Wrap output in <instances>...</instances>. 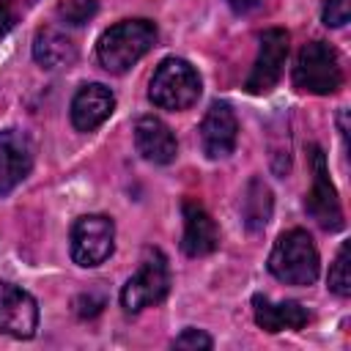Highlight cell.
<instances>
[{
	"label": "cell",
	"instance_id": "obj_19",
	"mask_svg": "<svg viewBox=\"0 0 351 351\" xmlns=\"http://www.w3.org/2000/svg\"><path fill=\"white\" fill-rule=\"evenodd\" d=\"M96 8H99L96 0H63L58 5V16L66 25H85L96 14Z\"/></svg>",
	"mask_w": 351,
	"mask_h": 351
},
{
	"label": "cell",
	"instance_id": "obj_2",
	"mask_svg": "<svg viewBox=\"0 0 351 351\" xmlns=\"http://www.w3.org/2000/svg\"><path fill=\"white\" fill-rule=\"evenodd\" d=\"M318 250L307 230H285L269 252V271L285 285H310L318 277Z\"/></svg>",
	"mask_w": 351,
	"mask_h": 351
},
{
	"label": "cell",
	"instance_id": "obj_15",
	"mask_svg": "<svg viewBox=\"0 0 351 351\" xmlns=\"http://www.w3.org/2000/svg\"><path fill=\"white\" fill-rule=\"evenodd\" d=\"M252 313L255 324L266 332H282V329H302L310 321V313L304 304L288 299V302H271L269 296L255 293L252 296Z\"/></svg>",
	"mask_w": 351,
	"mask_h": 351
},
{
	"label": "cell",
	"instance_id": "obj_3",
	"mask_svg": "<svg viewBox=\"0 0 351 351\" xmlns=\"http://www.w3.org/2000/svg\"><path fill=\"white\" fill-rule=\"evenodd\" d=\"M200 96V74L184 58H165L148 85V99L159 110H186Z\"/></svg>",
	"mask_w": 351,
	"mask_h": 351
},
{
	"label": "cell",
	"instance_id": "obj_6",
	"mask_svg": "<svg viewBox=\"0 0 351 351\" xmlns=\"http://www.w3.org/2000/svg\"><path fill=\"white\" fill-rule=\"evenodd\" d=\"M115 250V225L104 214H85L71 225V258L77 266H99Z\"/></svg>",
	"mask_w": 351,
	"mask_h": 351
},
{
	"label": "cell",
	"instance_id": "obj_14",
	"mask_svg": "<svg viewBox=\"0 0 351 351\" xmlns=\"http://www.w3.org/2000/svg\"><path fill=\"white\" fill-rule=\"evenodd\" d=\"M181 208H184V239H181V250L189 258L211 255L219 247L217 222L211 219V214L197 200H184Z\"/></svg>",
	"mask_w": 351,
	"mask_h": 351
},
{
	"label": "cell",
	"instance_id": "obj_21",
	"mask_svg": "<svg viewBox=\"0 0 351 351\" xmlns=\"http://www.w3.org/2000/svg\"><path fill=\"white\" fill-rule=\"evenodd\" d=\"M173 346H176V348H195V351H197V348H206V351H208V348L214 346V340H211L206 332H200V329H184V332L173 340Z\"/></svg>",
	"mask_w": 351,
	"mask_h": 351
},
{
	"label": "cell",
	"instance_id": "obj_4",
	"mask_svg": "<svg viewBox=\"0 0 351 351\" xmlns=\"http://www.w3.org/2000/svg\"><path fill=\"white\" fill-rule=\"evenodd\" d=\"M293 85L299 90L326 96L343 85V66L326 41H310L299 49L293 66Z\"/></svg>",
	"mask_w": 351,
	"mask_h": 351
},
{
	"label": "cell",
	"instance_id": "obj_18",
	"mask_svg": "<svg viewBox=\"0 0 351 351\" xmlns=\"http://www.w3.org/2000/svg\"><path fill=\"white\" fill-rule=\"evenodd\" d=\"M348 252H351V244L343 241L340 250H337V258H335V263L329 269V280L326 282H329V291L337 293V296H348L351 293V271H348L351 261H348Z\"/></svg>",
	"mask_w": 351,
	"mask_h": 351
},
{
	"label": "cell",
	"instance_id": "obj_5",
	"mask_svg": "<svg viewBox=\"0 0 351 351\" xmlns=\"http://www.w3.org/2000/svg\"><path fill=\"white\" fill-rule=\"evenodd\" d=\"M170 291V269L159 250H148L140 261V269L121 291V304L126 313H140L148 304H156Z\"/></svg>",
	"mask_w": 351,
	"mask_h": 351
},
{
	"label": "cell",
	"instance_id": "obj_13",
	"mask_svg": "<svg viewBox=\"0 0 351 351\" xmlns=\"http://www.w3.org/2000/svg\"><path fill=\"white\" fill-rule=\"evenodd\" d=\"M134 145H137V154L154 165H170L178 154L176 134L156 115H143L134 123Z\"/></svg>",
	"mask_w": 351,
	"mask_h": 351
},
{
	"label": "cell",
	"instance_id": "obj_16",
	"mask_svg": "<svg viewBox=\"0 0 351 351\" xmlns=\"http://www.w3.org/2000/svg\"><path fill=\"white\" fill-rule=\"evenodd\" d=\"M33 58L44 69H66L77 60V47L66 33L55 27H41L33 38Z\"/></svg>",
	"mask_w": 351,
	"mask_h": 351
},
{
	"label": "cell",
	"instance_id": "obj_17",
	"mask_svg": "<svg viewBox=\"0 0 351 351\" xmlns=\"http://www.w3.org/2000/svg\"><path fill=\"white\" fill-rule=\"evenodd\" d=\"M241 214H244V225L250 230L266 228V222L271 217V189L261 178H252L247 184V192L241 200Z\"/></svg>",
	"mask_w": 351,
	"mask_h": 351
},
{
	"label": "cell",
	"instance_id": "obj_7",
	"mask_svg": "<svg viewBox=\"0 0 351 351\" xmlns=\"http://www.w3.org/2000/svg\"><path fill=\"white\" fill-rule=\"evenodd\" d=\"M310 165H313V186L304 197V208L307 214L326 230H337L343 228V208L337 200V192L329 181V167H326V156L318 145L310 148Z\"/></svg>",
	"mask_w": 351,
	"mask_h": 351
},
{
	"label": "cell",
	"instance_id": "obj_20",
	"mask_svg": "<svg viewBox=\"0 0 351 351\" xmlns=\"http://www.w3.org/2000/svg\"><path fill=\"white\" fill-rule=\"evenodd\" d=\"M351 16V0H324V25L343 27Z\"/></svg>",
	"mask_w": 351,
	"mask_h": 351
},
{
	"label": "cell",
	"instance_id": "obj_10",
	"mask_svg": "<svg viewBox=\"0 0 351 351\" xmlns=\"http://www.w3.org/2000/svg\"><path fill=\"white\" fill-rule=\"evenodd\" d=\"M239 140V121L228 101H214L200 123V143L208 159H225L233 154Z\"/></svg>",
	"mask_w": 351,
	"mask_h": 351
},
{
	"label": "cell",
	"instance_id": "obj_23",
	"mask_svg": "<svg viewBox=\"0 0 351 351\" xmlns=\"http://www.w3.org/2000/svg\"><path fill=\"white\" fill-rule=\"evenodd\" d=\"M228 5H230L233 11H239V14H244V11H250L252 5H258V0H228Z\"/></svg>",
	"mask_w": 351,
	"mask_h": 351
},
{
	"label": "cell",
	"instance_id": "obj_11",
	"mask_svg": "<svg viewBox=\"0 0 351 351\" xmlns=\"http://www.w3.org/2000/svg\"><path fill=\"white\" fill-rule=\"evenodd\" d=\"M33 167V145L25 132H0V192H11Z\"/></svg>",
	"mask_w": 351,
	"mask_h": 351
},
{
	"label": "cell",
	"instance_id": "obj_8",
	"mask_svg": "<svg viewBox=\"0 0 351 351\" xmlns=\"http://www.w3.org/2000/svg\"><path fill=\"white\" fill-rule=\"evenodd\" d=\"M285 58H288V33L282 27L263 30L261 47H258V58H255V66H252L244 88L250 93H269L282 77Z\"/></svg>",
	"mask_w": 351,
	"mask_h": 351
},
{
	"label": "cell",
	"instance_id": "obj_12",
	"mask_svg": "<svg viewBox=\"0 0 351 351\" xmlns=\"http://www.w3.org/2000/svg\"><path fill=\"white\" fill-rule=\"evenodd\" d=\"M112 110H115L112 90L101 82H90L82 85L71 99V123L77 132H93L110 118Z\"/></svg>",
	"mask_w": 351,
	"mask_h": 351
},
{
	"label": "cell",
	"instance_id": "obj_1",
	"mask_svg": "<svg viewBox=\"0 0 351 351\" xmlns=\"http://www.w3.org/2000/svg\"><path fill=\"white\" fill-rule=\"evenodd\" d=\"M156 44V25L148 19H123L112 27H107L96 44L99 63L112 71L123 74L129 71L151 47Z\"/></svg>",
	"mask_w": 351,
	"mask_h": 351
},
{
	"label": "cell",
	"instance_id": "obj_9",
	"mask_svg": "<svg viewBox=\"0 0 351 351\" xmlns=\"http://www.w3.org/2000/svg\"><path fill=\"white\" fill-rule=\"evenodd\" d=\"M38 326V304L36 299L22 291L19 285L0 280V332L27 340L36 335Z\"/></svg>",
	"mask_w": 351,
	"mask_h": 351
},
{
	"label": "cell",
	"instance_id": "obj_22",
	"mask_svg": "<svg viewBox=\"0 0 351 351\" xmlns=\"http://www.w3.org/2000/svg\"><path fill=\"white\" fill-rule=\"evenodd\" d=\"M14 22H16V14L11 11V5H8V3H0V41H3L5 33L14 27Z\"/></svg>",
	"mask_w": 351,
	"mask_h": 351
}]
</instances>
